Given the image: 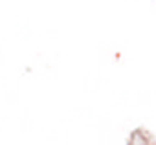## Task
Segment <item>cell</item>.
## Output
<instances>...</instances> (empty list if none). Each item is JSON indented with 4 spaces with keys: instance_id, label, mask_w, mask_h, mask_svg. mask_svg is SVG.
<instances>
[{
    "instance_id": "obj_1",
    "label": "cell",
    "mask_w": 156,
    "mask_h": 145,
    "mask_svg": "<svg viewBox=\"0 0 156 145\" xmlns=\"http://www.w3.org/2000/svg\"><path fill=\"white\" fill-rule=\"evenodd\" d=\"M127 145H156V136L147 129H134L127 140Z\"/></svg>"
}]
</instances>
